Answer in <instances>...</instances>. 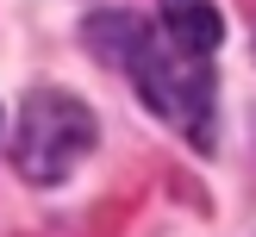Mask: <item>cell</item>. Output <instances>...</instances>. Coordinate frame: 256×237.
Wrapping results in <instances>:
<instances>
[{
  "mask_svg": "<svg viewBox=\"0 0 256 237\" xmlns=\"http://www.w3.org/2000/svg\"><path fill=\"white\" fill-rule=\"evenodd\" d=\"M88 37H94V50L106 62H125L132 69L138 94H144V106L156 119H169L182 137H194L200 150H212V56L175 44L162 25L150 31L132 12L88 19Z\"/></svg>",
  "mask_w": 256,
  "mask_h": 237,
  "instance_id": "1",
  "label": "cell"
},
{
  "mask_svg": "<svg viewBox=\"0 0 256 237\" xmlns=\"http://www.w3.org/2000/svg\"><path fill=\"white\" fill-rule=\"evenodd\" d=\"M162 31H169L175 44L212 56V50H219V37H225V19H219V6H212V0H162Z\"/></svg>",
  "mask_w": 256,
  "mask_h": 237,
  "instance_id": "3",
  "label": "cell"
},
{
  "mask_svg": "<svg viewBox=\"0 0 256 237\" xmlns=\"http://www.w3.org/2000/svg\"><path fill=\"white\" fill-rule=\"evenodd\" d=\"M94 150V112L69 94H32L19 106V144H12V162H19L25 181L50 187L75 169V162Z\"/></svg>",
  "mask_w": 256,
  "mask_h": 237,
  "instance_id": "2",
  "label": "cell"
}]
</instances>
